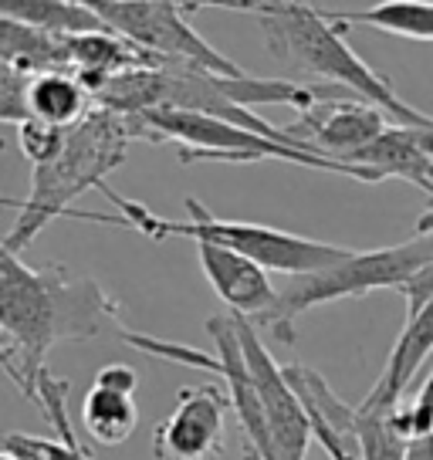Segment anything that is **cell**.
Instances as JSON below:
<instances>
[{"label":"cell","instance_id":"cell-1","mask_svg":"<svg viewBox=\"0 0 433 460\" xmlns=\"http://www.w3.org/2000/svg\"><path fill=\"white\" fill-rule=\"evenodd\" d=\"M105 329L119 335L122 325L116 302L95 278L61 264L31 268L14 251L0 254V362L31 402L55 345L99 339Z\"/></svg>","mask_w":433,"mask_h":460},{"label":"cell","instance_id":"cell-2","mask_svg":"<svg viewBox=\"0 0 433 460\" xmlns=\"http://www.w3.org/2000/svg\"><path fill=\"white\" fill-rule=\"evenodd\" d=\"M227 11H247L258 17L264 44L285 65L325 78L332 88H346L356 99L369 102L393 119V126L406 129H433V115H423L410 102L396 95L386 75L369 68L352 44L346 41V24L332 14H322L315 4H285V0H244V4H216Z\"/></svg>","mask_w":433,"mask_h":460},{"label":"cell","instance_id":"cell-3","mask_svg":"<svg viewBox=\"0 0 433 460\" xmlns=\"http://www.w3.org/2000/svg\"><path fill=\"white\" fill-rule=\"evenodd\" d=\"M102 197L116 207L119 214H92V210H75V220H95V224H116V227H132L163 241V237H187L193 244H216L227 247L241 258L261 264L264 271L288 274V278H302V274H315L332 268L339 261H346L352 251L339 244H325V241H312L302 234H288L278 227H261V224H247V220H220L203 207L197 197H187L190 220H163L143 203H132L119 197L116 190H102Z\"/></svg>","mask_w":433,"mask_h":460},{"label":"cell","instance_id":"cell-4","mask_svg":"<svg viewBox=\"0 0 433 460\" xmlns=\"http://www.w3.org/2000/svg\"><path fill=\"white\" fill-rule=\"evenodd\" d=\"M136 139L132 122L122 112L95 109L85 122L68 129V139L51 163H44L31 176L28 200H4L7 207L21 210L14 230L4 237V251H21L41 234L51 220L72 217V203L85 190H105V176L126 159V149Z\"/></svg>","mask_w":433,"mask_h":460},{"label":"cell","instance_id":"cell-5","mask_svg":"<svg viewBox=\"0 0 433 460\" xmlns=\"http://www.w3.org/2000/svg\"><path fill=\"white\" fill-rule=\"evenodd\" d=\"M427 264H433V237H410L406 244L379 247V251H352L346 261L315 274L291 278L278 295V308L264 318L258 332H271V339L295 345V322L308 308L332 305L342 298H362L373 291H403Z\"/></svg>","mask_w":433,"mask_h":460},{"label":"cell","instance_id":"cell-6","mask_svg":"<svg viewBox=\"0 0 433 460\" xmlns=\"http://www.w3.org/2000/svg\"><path fill=\"white\" fill-rule=\"evenodd\" d=\"M132 122L136 139H149V143H176L180 146V159L183 163H197V159H216V163H261V159H285V163H298L308 170L342 172L362 183H379L383 176L362 166H349L339 159L315 156L298 146L278 143L261 132H251L244 126H234L224 119H210V115L197 112H143L126 115Z\"/></svg>","mask_w":433,"mask_h":460},{"label":"cell","instance_id":"cell-7","mask_svg":"<svg viewBox=\"0 0 433 460\" xmlns=\"http://www.w3.org/2000/svg\"><path fill=\"white\" fill-rule=\"evenodd\" d=\"M95 14L116 31L119 38L149 51L163 65H190L200 72H214L224 78H244V68L207 44L187 21L190 4L173 0H88Z\"/></svg>","mask_w":433,"mask_h":460},{"label":"cell","instance_id":"cell-8","mask_svg":"<svg viewBox=\"0 0 433 460\" xmlns=\"http://www.w3.org/2000/svg\"><path fill=\"white\" fill-rule=\"evenodd\" d=\"M237 332H241L247 373L258 386L268 433H271V460H308V450L315 444V427H312L308 410L298 400V393L291 389L285 366H278L271 359L268 345L261 342V332L251 322L237 318Z\"/></svg>","mask_w":433,"mask_h":460},{"label":"cell","instance_id":"cell-9","mask_svg":"<svg viewBox=\"0 0 433 460\" xmlns=\"http://www.w3.org/2000/svg\"><path fill=\"white\" fill-rule=\"evenodd\" d=\"M231 396L224 386L183 389L173 413L153 427V457L156 460H214L224 454Z\"/></svg>","mask_w":433,"mask_h":460},{"label":"cell","instance_id":"cell-10","mask_svg":"<svg viewBox=\"0 0 433 460\" xmlns=\"http://www.w3.org/2000/svg\"><path fill=\"white\" fill-rule=\"evenodd\" d=\"M386 129H390V115L383 109H376L356 95H339V99H325L312 112H302L298 122L285 132L315 156L349 163L366 146H373Z\"/></svg>","mask_w":433,"mask_h":460},{"label":"cell","instance_id":"cell-11","mask_svg":"<svg viewBox=\"0 0 433 460\" xmlns=\"http://www.w3.org/2000/svg\"><path fill=\"white\" fill-rule=\"evenodd\" d=\"M197 254L207 281L216 291V298L231 308V315L244 318L251 325H261L264 318L275 315L281 291L271 285L261 264L216 244H197Z\"/></svg>","mask_w":433,"mask_h":460},{"label":"cell","instance_id":"cell-12","mask_svg":"<svg viewBox=\"0 0 433 460\" xmlns=\"http://www.w3.org/2000/svg\"><path fill=\"white\" fill-rule=\"evenodd\" d=\"M349 166L379 172L383 180H406L423 190L433 203V153L423 146V129L390 126L373 146L349 159Z\"/></svg>","mask_w":433,"mask_h":460},{"label":"cell","instance_id":"cell-13","mask_svg":"<svg viewBox=\"0 0 433 460\" xmlns=\"http://www.w3.org/2000/svg\"><path fill=\"white\" fill-rule=\"evenodd\" d=\"M433 356V298L420 312L406 315L400 339L393 342L390 359L383 366L379 379L373 383L369 396L383 402H406V389L413 386L423 362Z\"/></svg>","mask_w":433,"mask_h":460},{"label":"cell","instance_id":"cell-14","mask_svg":"<svg viewBox=\"0 0 433 460\" xmlns=\"http://www.w3.org/2000/svg\"><path fill=\"white\" fill-rule=\"evenodd\" d=\"M99 109L95 92L72 72H44L28 82V112L38 122L75 129Z\"/></svg>","mask_w":433,"mask_h":460},{"label":"cell","instance_id":"cell-15","mask_svg":"<svg viewBox=\"0 0 433 460\" xmlns=\"http://www.w3.org/2000/svg\"><path fill=\"white\" fill-rule=\"evenodd\" d=\"M0 17L21 21L55 38H82V34L109 31V24L95 14L92 4H75V0H4Z\"/></svg>","mask_w":433,"mask_h":460},{"label":"cell","instance_id":"cell-16","mask_svg":"<svg viewBox=\"0 0 433 460\" xmlns=\"http://www.w3.org/2000/svg\"><path fill=\"white\" fill-rule=\"evenodd\" d=\"M82 427L99 447L126 444L139 427V406L132 393L92 383L82 402Z\"/></svg>","mask_w":433,"mask_h":460},{"label":"cell","instance_id":"cell-17","mask_svg":"<svg viewBox=\"0 0 433 460\" xmlns=\"http://www.w3.org/2000/svg\"><path fill=\"white\" fill-rule=\"evenodd\" d=\"M342 24H366L410 41H433V0H383L359 11H335Z\"/></svg>","mask_w":433,"mask_h":460},{"label":"cell","instance_id":"cell-18","mask_svg":"<svg viewBox=\"0 0 433 460\" xmlns=\"http://www.w3.org/2000/svg\"><path fill=\"white\" fill-rule=\"evenodd\" d=\"M4 454L17 460H95L78 440H48V437H28V433H7Z\"/></svg>","mask_w":433,"mask_h":460},{"label":"cell","instance_id":"cell-19","mask_svg":"<svg viewBox=\"0 0 433 460\" xmlns=\"http://www.w3.org/2000/svg\"><path fill=\"white\" fill-rule=\"evenodd\" d=\"M17 132H21V153L31 159L34 170L58 156L65 139H68V129L48 126V122H38V119H28L24 126H17Z\"/></svg>","mask_w":433,"mask_h":460},{"label":"cell","instance_id":"cell-20","mask_svg":"<svg viewBox=\"0 0 433 460\" xmlns=\"http://www.w3.org/2000/svg\"><path fill=\"white\" fill-rule=\"evenodd\" d=\"M95 383H102V386H112V389H122V393H132V396H136V389H139V373H136L132 366H126V362H112V366L99 369Z\"/></svg>","mask_w":433,"mask_h":460},{"label":"cell","instance_id":"cell-21","mask_svg":"<svg viewBox=\"0 0 433 460\" xmlns=\"http://www.w3.org/2000/svg\"><path fill=\"white\" fill-rule=\"evenodd\" d=\"M400 295H403L406 305H410V312H406V315H413V312H420L423 305L430 302L433 298V264H427V268H423V271H420L417 278L400 291Z\"/></svg>","mask_w":433,"mask_h":460},{"label":"cell","instance_id":"cell-22","mask_svg":"<svg viewBox=\"0 0 433 460\" xmlns=\"http://www.w3.org/2000/svg\"><path fill=\"white\" fill-rule=\"evenodd\" d=\"M423 146L433 153V129H423Z\"/></svg>","mask_w":433,"mask_h":460},{"label":"cell","instance_id":"cell-23","mask_svg":"<svg viewBox=\"0 0 433 460\" xmlns=\"http://www.w3.org/2000/svg\"><path fill=\"white\" fill-rule=\"evenodd\" d=\"M244 460H261V457H258V454H254V450H251V447L244 444Z\"/></svg>","mask_w":433,"mask_h":460},{"label":"cell","instance_id":"cell-24","mask_svg":"<svg viewBox=\"0 0 433 460\" xmlns=\"http://www.w3.org/2000/svg\"><path fill=\"white\" fill-rule=\"evenodd\" d=\"M0 460H17V457H7V454H4V457H0Z\"/></svg>","mask_w":433,"mask_h":460}]
</instances>
